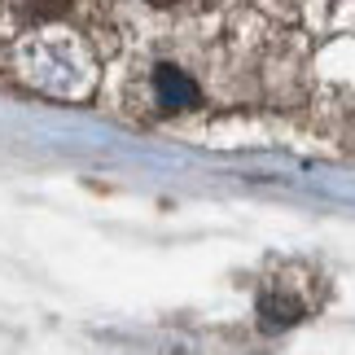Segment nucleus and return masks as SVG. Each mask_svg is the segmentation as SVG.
<instances>
[{
    "label": "nucleus",
    "instance_id": "2",
    "mask_svg": "<svg viewBox=\"0 0 355 355\" xmlns=\"http://www.w3.org/2000/svg\"><path fill=\"white\" fill-rule=\"evenodd\" d=\"M303 316H307L303 294H294V290H263L259 294V320H263L268 329H290V324H298Z\"/></svg>",
    "mask_w": 355,
    "mask_h": 355
},
{
    "label": "nucleus",
    "instance_id": "1",
    "mask_svg": "<svg viewBox=\"0 0 355 355\" xmlns=\"http://www.w3.org/2000/svg\"><path fill=\"white\" fill-rule=\"evenodd\" d=\"M154 97H158L162 114H184V110H193V105L202 101V92H198V84L180 71V66L162 62V66H154Z\"/></svg>",
    "mask_w": 355,
    "mask_h": 355
},
{
    "label": "nucleus",
    "instance_id": "3",
    "mask_svg": "<svg viewBox=\"0 0 355 355\" xmlns=\"http://www.w3.org/2000/svg\"><path fill=\"white\" fill-rule=\"evenodd\" d=\"M66 5H71V0H35V13L40 18H53V13H62Z\"/></svg>",
    "mask_w": 355,
    "mask_h": 355
},
{
    "label": "nucleus",
    "instance_id": "4",
    "mask_svg": "<svg viewBox=\"0 0 355 355\" xmlns=\"http://www.w3.org/2000/svg\"><path fill=\"white\" fill-rule=\"evenodd\" d=\"M149 5H158V9H167V5H180V0H149Z\"/></svg>",
    "mask_w": 355,
    "mask_h": 355
}]
</instances>
